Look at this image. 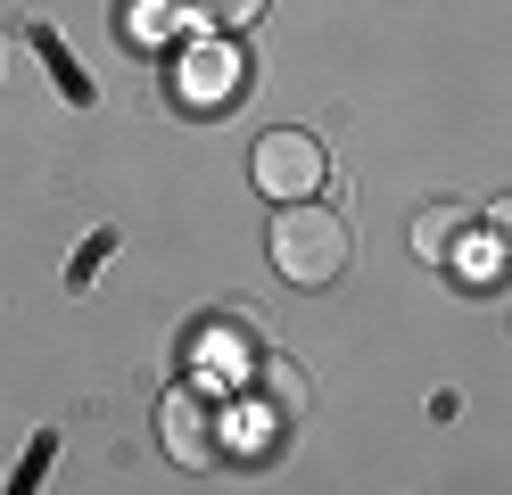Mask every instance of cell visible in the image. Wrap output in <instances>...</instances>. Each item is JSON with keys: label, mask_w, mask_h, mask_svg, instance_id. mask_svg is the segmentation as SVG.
Listing matches in <instances>:
<instances>
[{"label": "cell", "mask_w": 512, "mask_h": 495, "mask_svg": "<svg viewBox=\"0 0 512 495\" xmlns=\"http://www.w3.org/2000/svg\"><path fill=\"white\" fill-rule=\"evenodd\" d=\"M347 256H356V231H347L323 198H306V207H281V215H273V264H281V281L331 289V281L347 273Z\"/></svg>", "instance_id": "obj_1"}, {"label": "cell", "mask_w": 512, "mask_h": 495, "mask_svg": "<svg viewBox=\"0 0 512 495\" xmlns=\"http://www.w3.org/2000/svg\"><path fill=\"white\" fill-rule=\"evenodd\" d=\"M248 182H256V198H273V207H306V198H323V182H331V149L314 141V132H256Z\"/></svg>", "instance_id": "obj_2"}, {"label": "cell", "mask_w": 512, "mask_h": 495, "mask_svg": "<svg viewBox=\"0 0 512 495\" xmlns=\"http://www.w3.org/2000/svg\"><path fill=\"white\" fill-rule=\"evenodd\" d=\"M157 438H166V454L182 462V471H207V462L223 454V413L207 388H174L166 405H157Z\"/></svg>", "instance_id": "obj_3"}, {"label": "cell", "mask_w": 512, "mask_h": 495, "mask_svg": "<svg viewBox=\"0 0 512 495\" xmlns=\"http://www.w3.org/2000/svg\"><path fill=\"white\" fill-rule=\"evenodd\" d=\"M248 405L265 413L256 429H298V421H306V372H298L290 355H265V363L248 372Z\"/></svg>", "instance_id": "obj_4"}, {"label": "cell", "mask_w": 512, "mask_h": 495, "mask_svg": "<svg viewBox=\"0 0 512 495\" xmlns=\"http://www.w3.org/2000/svg\"><path fill=\"white\" fill-rule=\"evenodd\" d=\"M174 91L190 99V108H223V99L240 91V58H223V50H190L174 66Z\"/></svg>", "instance_id": "obj_5"}, {"label": "cell", "mask_w": 512, "mask_h": 495, "mask_svg": "<svg viewBox=\"0 0 512 495\" xmlns=\"http://www.w3.org/2000/svg\"><path fill=\"white\" fill-rule=\"evenodd\" d=\"M463 231H471V215L455 207V198H430V207L413 215V231H405V240H413V256H422V264H455Z\"/></svg>", "instance_id": "obj_6"}, {"label": "cell", "mask_w": 512, "mask_h": 495, "mask_svg": "<svg viewBox=\"0 0 512 495\" xmlns=\"http://www.w3.org/2000/svg\"><path fill=\"white\" fill-rule=\"evenodd\" d=\"M182 9L199 17V25H223V33H232V25H256V9H265V0H182Z\"/></svg>", "instance_id": "obj_7"}, {"label": "cell", "mask_w": 512, "mask_h": 495, "mask_svg": "<svg viewBox=\"0 0 512 495\" xmlns=\"http://www.w3.org/2000/svg\"><path fill=\"white\" fill-rule=\"evenodd\" d=\"M488 231H496V248L512 256V198H496V207H488Z\"/></svg>", "instance_id": "obj_8"}]
</instances>
